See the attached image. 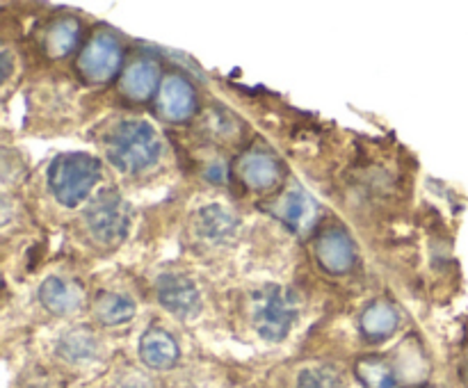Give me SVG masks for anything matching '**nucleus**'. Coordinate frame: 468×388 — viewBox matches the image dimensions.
Segmentation results:
<instances>
[{
  "label": "nucleus",
  "mask_w": 468,
  "mask_h": 388,
  "mask_svg": "<svg viewBox=\"0 0 468 388\" xmlns=\"http://www.w3.org/2000/svg\"><path fill=\"white\" fill-rule=\"evenodd\" d=\"M101 178V163L87 153H62L48 167V190L64 208H78Z\"/></svg>",
  "instance_id": "nucleus-2"
},
{
  "label": "nucleus",
  "mask_w": 468,
  "mask_h": 388,
  "mask_svg": "<svg viewBox=\"0 0 468 388\" xmlns=\"http://www.w3.org/2000/svg\"><path fill=\"white\" fill-rule=\"evenodd\" d=\"M238 173H240L245 185L251 187V190H270V187L277 185L279 176H282V167H279V163L272 155L251 151V153H247L240 160Z\"/></svg>",
  "instance_id": "nucleus-12"
},
{
  "label": "nucleus",
  "mask_w": 468,
  "mask_h": 388,
  "mask_svg": "<svg viewBox=\"0 0 468 388\" xmlns=\"http://www.w3.org/2000/svg\"><path fill=\"white\" fill-rule=\"evenodd\" d=\"M356 377L364 388H398V377L391 365L379 356H366L356 363Z\"/></svg>",
  "instance_id": "nucleus-19"
},
{
  "label": "nucleus",
  "mask_w": 468,
  "mask_h": 388,
  "mask_svg": "<svg viewBox=\"0 0 468 388\" xmlns=\"http://www.w3.org/2000/svg\"><path fill=\"white\" fill-rule=\"evenodd\" d=\"M163 151L158 131L149 121L128 119L122 121L108 137V158L119 172L140 173L154 167Z\"/></svg>",
  "instance_id": "nucleus-1"
},
{
  "label": "nucleus",
  "mask_w": 468,
  "mask_h": 388,
  "mask_svg": "<svg viewBox=\"0 0 468 388\" xmlns=\"http://www.w3.org/2000/svg\"><path fill=\"white\" fill-rule=\"evenodd\" d=\"M135 315V301L123 292H105L96 299V318L105 327H122Z\"/></svg>",
  "instance_id": "nucleus-17"
},
{
  "label": "nucleus",
  "mask_w": 468,
  "mask_h": 388,
  "mask_svg": "<svg viewBox=\"0 0 468 388\" xmlns=\"http://www.w3.org/2000/svg\"><path fill=\"white\" fill-rule=\"evenodd\" d=\"M55 351L67 363L82 365L90 363V361H94L99 356V341H96V333L91 329L73 327L59 336Z\"/></svg>",
  "instance_id": "nucleus-13"
},
{
  "label": "nucleus",
  "mask_w": 468,
  "mask_h": 388,
  "mask_svg": "<svg viewBox=\"0 0 468 388\" xmlns=\"http://www.w3.org/2000/svg\"><path fill=\"white\" fill-rule=\"evenodd\" d=\"M295 320L297 301L283 286H263L251 295V322L263 341H283Z\"/></svg>",
  "instance_id": "nucleus-3"
},
{
  "label": "nucleus",
  "mask_w": 468,
  "mask_h": 388,
  "mask_svg": "<svg viewBox=\"0 0 468 388\" xmlns=\"http://www.w3.org/2000/svg\"><path fill=\"white\" fill-rule=\"evenodd\" d=\"M295 388H343V379L332 365H311L297 374Z\"/></svg>",
  "instance_id": "nucleus-20"
},
{
  "label": "nucleus",
  "mask_w": 468,
  "mask_h": 388,
  "mask_svg": "<svg viewBox=\"0 0 468 388\" xmlns=\"http://www.w3.org/2000/svg\"><path fill=\"white\" fill-rule=\"evenodd\" d=\"M85 224L91 236L103 245H117L128 236L131 208L119 192L105 190L91 199L85 210Z\"/></svg>",
  "instance_id": "nucleus-4"
},
{
  "label": "nucleus",
  "mask_w": 468,
  "mask_h": 388,
  "mask_svg": "<svg viewBox=\"0 0 468 388\" xmlns=\"http://www.w3.org/2000/svg\"><path fill=\"white\" fill-rule=\"evenodd\" d=\"M160 71L155 62L151 59H137L123 71L122 76V91L133 100H146L154 96L155 89H160Z\"/></svg>",
  "instance_id": "nucleus-15"
},
{
  "label": "nucleus",
  "mask_w": 468,
  "mask_h": 388,
  "mask_svg": "<svg viewBox=\"0 0 468 388\" xmlns=\"http://www.w3.org/2000/svg\"><path fill=\"white\" fill-rule=\"evenodd\" d=\"M158 110L172 121H183L197 110V91L183 76H167L158 89Z\"/></svg>",
  "instance_id": "nucleus-8"
},
{
  "label": "nucleus",
  "mask_w": 468,
  "mask_h": 388,
  "mask_svg": "<svg viewBox=\"0 0 468 388\" xmlns=\"http://www.w3.org/2000/svg\"><path fill=\"white\" fill-rule=\"evenodd\" d=\"M158 301L165 310L176 318L187 320L201 310V292L197 283L186 274L169 272L158 278Z\"/></svg>",
  "instance_id": "nucleus-6"
},
{
  "label": "nucleus",
  "mask_w": 468,
  "mask_h": 388,
  "mask_svg": "<svg viewBox=\"0 0 468 388\" xmlns=\"http://www.w3.org/2000/svg\"><path fill=\"white\" fill-rule=\"evenodd\" d=\"M181 350L176 338L165 329H149L140 341V359L151 370H169L176 365Z\"/></svg>",
  "instance_id": "nucleus-10"
},
{
  "label": "nucleus",
  "mask_w": 468,
  "mask_h": 388,
  "mask_svg": "<svg viewBox=\"0 0 468 388\" xmlns=\"http://www.w3.org/2000/svg\"><path fill=\"white\" fill-rule=\"evenodd\" d=\"M78 35H80V26H78L76 18H59L46 32V53L50 58H64V55H69L73 50Z\"/></svg>",
  "instance_id": "nucleus-18"
},
{
  "label": "nucleus",
  "mask_w": 468,
  "mask_h": 388,
  "mask_svg": "<svg viewBox=\"0 0 468 388\" xmlns=\"http://www.w3.org/2000/svg\"><path fill=\"white\" fill-rule=\"evenodd\" d=\"M315 256L327 272L346 274L355 265L356 249L352 237L343 228H329L315 242Z\"/></svg>",
  "instance_id": "nucleus-7"
},
{
  "label": "nucleus",
  "mask_w": 468,
  "mask_h": 388,
  "mask_svg": "<svg viewBox=\"0 0 468 388\" xmlns=\"http://www.w3.org/2000/svg\"><path fill=\"white\" fill-rule=\"evenodd\" d=\"M398 310L388 301H373L361 315V331L370 341H384L398 329Z\"/></svg>",
  "instance_id": "nucleus-16"
},
{
  "label": "nucleus",
  "mask_w": 468,
  "mask_h": 388,
  "mask_svg": "<svg viewBox=\"0 0 468 388\" xmlns=\"http://www.w3.org/2000/svg\"><path fill=\"white\" fill-rule=\"evenodd\" d=\"M279 217L292 228V231L302 233L309 226H314L315 219H318V204L314 201V196L309 192H304L302 187H292L283 201L279 204Z\"/></svg>",
  "instance_id": "nucleus-14"
},
{
  "label": "nucleus",
  "mask_w": 468,
  "mask_h": 388,
  "mask_svg": "<svg viewBox=\"0 0 468 388\" xmlns=\"http://www.w3.org/2000/svg\"><path fill=\"white\" fill-rule=\"evenodd\" d=\"M206 176H208V181H213V183H224L227 181V169H224V164L215 163V164H210L208 172H206Z\"/></svg>",
  "instance_id": "nucleus-22"
},
{
  "label": "nucleus",
  "mask_w": 468,
  "mask_h": 388,
  "mask_svg": "<svg viewBox=\"0 0 468 388\" xmlns=\"http://www.w3.org/2000/svg\"><path fill=\"white\" fill-rule=\"evenodd\" d=\"M119 388H154V382L146 379L144 374H128V377L122 379Z\"/></svg>",
  "instance_id": "nucleus-21"
},
{
  "label": "nucleus",
  "mask_w": 468,
  "mask_h": 388,
  "mask_svg": "<svg viewBox=\"0 0 468 388\" xmlns=\"http://www.w3.org/2000/svg\"><path fill=\"white\" fill-rule=\"evenodd\" d=\"M122 46L108 32L91 37L78 58V68L90 82H108L122 67Z\"/></svg>",
  "instance_id": "nucleus-5"
},
{
  "label": "nucleus",
  "mask_w": 468,
  "mask_h": 388,
  "mask_svg": "<svg viewBox=\"0 0 468 388\" xmlns=\"http://www.w3.org/2000/svg\"><path fill=\"white\" fill-rule=\"evenodd\" d=\"M39 301L53 315H73L85 304V292L76 281L64 277H48L39 288Z\"/></svg>",
  "instance_id": "nucleus-9"
},
{
  "label": "nucleus",
  "mask_w": 468,
  "mask_h": 388,
  "mask_svg": "<svg viewBox=\"0 0 468 388\" xmlns=\"http://www.w3.org/2000/svg\"><path fill=\"white\" fill-rule=\"evenodd\" d=\"M197 233L208 242H227L236 236L238 219L227 205L208 204L197 213Z\"/></svg>",
  "instance_id": "nucleus-11"
}]
</instances>
